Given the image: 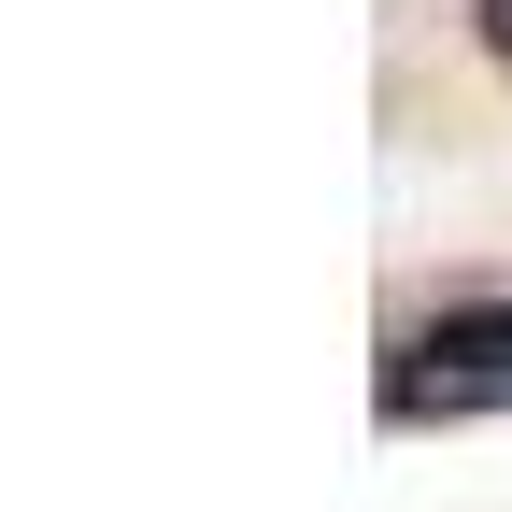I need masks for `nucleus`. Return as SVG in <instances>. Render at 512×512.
Returning <instances> with one entry per match:
<instances>
[{
  "label": "nucleus",
  "instance_id": "f257e3e1",
  "mask_svg": "<svg viewBox=\"0 0 512 512\" xmlns=\"http://www.w3.org/2000/svg\"><path fill=\"white\" fill-rule=\"evenodd\" d=\"M484 399H512V299L498 313H441V328L413 342V370L384 384V413H484Z\"/></svg>",
  "mask_w": 512,
  "mask_h": 512
},
{
  "label": "nucleus",
  "instance_id": "f03ea898",
  "mask_svg": "<svg viewBox=\"0 0 512 512\" xmlns=\"http://www.w3.org/2000/svg\"><path fill=\"white\" fill-rule=\"evenodd\" d=\"M484 43H498V57H512V0H484Z\"/></svg>",
  "mask_w": 512,
  "mask_h": 512
}]
</instances>
